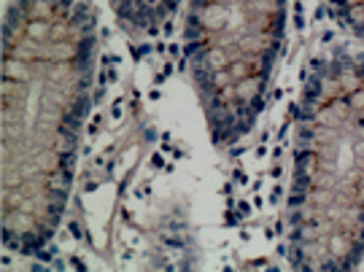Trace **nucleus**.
I'll return each mask as SVG.
<instances>
[{
	"instance_id": "nucleus-1",
	"label": "nucleus",
	"mask_w": 364,
	"mask_h": 272,
	"mask_svg": "<svg viewBox=\"0 0 364 272\" xmlns=\"http://www.w3.org/2000/svg\"><path fill=\"white\" fill-rule=\"evenodd\" d=\"M97 67L92 0H9L3 22V248L38 256L70 202Z\"/></svg>"
},
{
	"instance_id": "nucleus-2",
	"label": "nucleus",
	"mask_w": 364,
	"mask_h": 272,
	"mask_svg": "<svg viewBox=\"0 0 364 272\" xmlns=\"http://www.w3.org/2000/svg\"><path fill=\"white\" fill-rule=\"evenodd\" d=\"M294 270H353L364 259V46L313 54L294 116L284 205Z\"/></svg>"
},
{
	"instance_id": "nucleus-3",
	"label": "nucleus",
	"mask_w": 364,
	"mask_h": 272,
	"mask_svg": "<svg viewBox=\"0 0 364 272\" xmlns=\"http://www.w3.org/2000/svg\"><path fill=\"white\" fill-rule=\"evenodd\" d=\"M287 30L289 0H186L183 57L219 151L257 127Z\"/></svg>"
},
{
	"instance_id": "nucleus-4",
	"label": "nucleus",
	"mask_w": 364,
	"mask_h": 272,
	"mask_svg": "<svg viewBox=\"0 0 364 272\" xmlns=\"http://www.w3.org/2000/svg\"><path fill=\"white\" fill-rule=\"evenodd\" d=\"M111 11L135 38H151L173 19L181 0H108Z\"/></svg>"
},
{
	"instance_id": "nucleus-5",
	"label": "nucleus",
	"mask_w": 364,
	"mask_h": 272,
	"mask_svg": "<svg viewBox=\"0 0 364 272\" xmlns=\"http://www.w3.org/2000/svg\"><path fill=\"white\" fill-rule=\"evenodd\" d=\"M324 6L329 19L346 36L364 43V0H324Z\"/></svg>"
}]
</instances>
